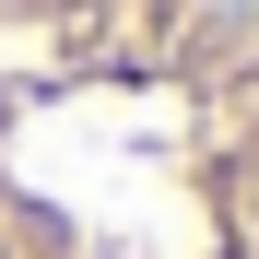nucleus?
<instances>
[{
  "mask_svg": "<svg viewBox=\"0 0 259 259\" xmlns=\"http://www.w3.org/2000/svg\"><path fill=\"white\" fill-rule=\"evenodd\" d=\"M0 259H259V0H0Z\"/></svg>",
  "mask_w": 259,
  "mask_h": 259,
  "instance_id": "nucleus-1",
  "label": "nucleus"
}]
</instances>
